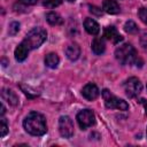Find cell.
Returning <instances> with one entry per match:
<instances>
[{
	"mask_svg": "<svg viewBox=\"0 0 147 147\" xmlns=\"http://www.w3.org/2000/svg\"><path fill=\"white\" fill-rule=\"evenodd\" d=\"M90 8H91V9H90V11H91V13L93 11V13H95L96 15H100V14H101V9H100V10H96L98 8H96V7H94V6H93V7H90Z\"/></svg>",
	"mask_w": 147,
	"mask_h": 147,
	"instance_id": "obj_24",
	"label": "cell"
},
{
	"mask_svg": "<svg viewBox=\"0 0 147 147\" xmlns=\"http://www.w3.org/2000/svg\"><path fill=\"white\" fill-rule=\"evenodd\" d=\"M102 9L108 13V14H111V15H115V14H118L119 13V5L115 1V0H103L102 2Z\"/></svg>",
	"mask_w": 147,
	"mask_h": 147,
	"instance_id": "obj_12",
	"label": "cell"
},
{
	"mask_svg": "<svg viewBox=\"0 0 147 147\" xmlns=\"http://www.w3.org/2000/svg\"><path fill=\"white\" fill-rule=\"evenodd\" d=\"M84 28H85L86 32L90 33V34H92V36H96L100 32V25L98 24V22L94 21L93 18H90V17L85 18V21H84Z\"/></svg>",
	"mask_w": 147,
	"mask_h": 147,
	"instance_id": "obj_10",
	"label": "cell"
},
{
	"mask_svg": "<svg viewBox=\"0 0 147 147\" xmlns=\"http://www.w3.org/2000/svg\"><path fill=\"white\" fill-rule=\"evenodd\" d=\"M103 37L106 39H108L109 41H111L113 44H118L119 41L123 40V37L119 34V32L117 31V29L113 25L106 26L103 30Z\"/></svg>",
	"mask_w": 147,
	"mask_h": 147,
	"instance_id": "obj_8",
	"label": "cell"
},
{
	"mask_svg": "<svg viewBox=\"0 0 147 147\" xmlns=\"http://www.w3.org/2000/svg\"><path fill=\"white\" fill-rule=\"evenodd\" d=\"M138 16H139V18L141 20L142 23L147 24V8H146V7H142V8L139 9V11H138Z\"/></svg>",
	"mask_w": 147,
	"mask_h": 147,
	"instance_id": "obj_21",
	"label": "cell"
},
{
	"mask_svg": "<svg viewBox=\"0 0 147 147\" xmlns=\"http://www.w3.org/2000/svg\"><path fill=\"white\" fill-rule=\"evenodd\" d=\"M65 55L69 60L71 61H76L79 55H80V47L78 44L76 42H72V44H69L65 48Z\"/></svg>",
	"mask_w": 147,
	"mask_h": 147,
	"instance_id": "obj_11",
	"label": "cell"
},
{
	"mask_svg": "<svg viewBox=\"0 0 147 147\" xmlns=\"http://www.w3.org/2000/svg\"><path fill=\"white\" fill-rule=\"evenodd\" d=\"M141 44L144 45V47L147 46V34H145V36L142 37V39H141Z\"/></svg>",
	"mask_w": 147,
	"mask_h": 147,
	"instance_id": "obj_25",
	"label": "cell"
},
{
	"mask_svg": "<svg viewBox=\"0 0 147 147\" xmlns=\"http://www.w3.org/2000/svg\"><path fill=\"white\" fill-rule=\"evenodd\" d=\"M59 62H60V59L56 53H48L45 57V64L51 69H55L59 65Z\"/></svg>",
	"mask_w": 147,
	"mask_h": 147,
	"instance_id": "obj_16",
	"label": "cell"
},
{
	"mask_svg": "<svg viewBox=\"0 0 147 147\" xmlns=\"http://www.w3.org/2000/svg\"><path fill=\"white\" fill-rule=\"evenodd\" d=\"M91 48H92V52H93L95 55H101V54L105 52V49H106L105 40H103L102 38H99V37L94 38L93 41H92Z\"/></svg>",
	"mask_w": 147,
	"mask_h": 147,
	"instance_id": "obj_13",
	"label": "cell"
},
{
	"mask_svg": "<svg viewBox=\"0 0 147 147\" xmlns=\"http://www.w3.org/2000/svg\"><path fill=\"white\" fill-rule=\"evenodd\" d=\"M47 38V32L45 29L42 28H33L32 30H30L25 38L23 39L22 44L29 49H36L38 48L39 46H41L44 44V41L46 40Z\"/></svg>",
	"mask_w": 147,
	"mask_h": 147,
	"instance_id": "obj_3",
	"label": "cell"
},
{
	"mask_svg": "<svg viewBox=\"0 0 147 147\" xmlns=\"http://www.w3.org/2000/svg\"><path fill=\"white\" fill-rule=\"evenodd\" d=\"M124 91L127 96L136 98L138 96L142 91V84L137 77H130L124 83Z\"/></svg>",
	"mask_w": 147,
	"mask_h": 147,
	"instance_id": "obj_6",
	"label": "cell"
},
{
	"mask_svg": "<svg viewBox=\"0 0 147 147\" xmlns=\"http://www.w3.org/2000/svg\"><path fill=\"white\" fill-rule=\"evenodd\" d=\"M59 131L64 138H71L74 136V123L69 116H61L59 119Z\"/></svg>",
	"mask_w": 147,
	"mask_h": 147,
	"instance_id": "obj_7",
	"label": "cell"
},
{
	"mask_svg": "<svg viewBox=\"0 0 147 147\" xmlns=\"http://www.w3.org/2000/svg\"><path fill=\"white\" fill-rule=\"evenodd\" d=\"M42 3L47 8H55L62 3V0H42Z\"/></svg>",
	"mask_w": 147,
	"mask_h": 147,
	"instance_id": "obj_19",
	"label": "cell"
},
{
	"mask_svg": "<svg viewBox=\"0 0 147 147\" xmlns=\"http://www.w3.org/2000/svg\"><path fill=\"white\" fill-rule=\"evenodd\" d=\"M23 126L28 133L31 136H42L47 132V124L45 117L37 113L31 111L23 121Z\"/></svg>",
	"mask_w": 147,
	"mask_h": 147,
	"instance_id": "obj_1",
	"label": "cell"
},
{
	"mask_svg": "<svg viewBox=\"0 0 147 147\" xmlns=\"http://www.w3.org/2000/svg\"><path fill=\"white\" fill-rule=\"evenodd\" d=\"M77 123L82 130L95 124V115L91 109H83L77 114Z\"/></svg>",
	"mask_w": 147,
	"mask_h": 147,
	"instance_id": "obj_5",
	"label": "cell"
},
{
	"mask_svg": "<svg viewBox=\"0 0 147 147\" xmlns=\"http://www.w3.org/2000/svg\"><path fill=\"white\" fill-rule=\"evenodd\" d=\"M124 30L127 33H137L138 32V26L133 21H127L124 24Z\"/></svg>",
	"mask_w": 147,
	"mask_h": 147,
	"instance_id": "obj_18",
	"label": "cell"
},
{
	"mask_svg": "<svg viewBox=\"0 0 147 147\" xmlns=\"http://www.w3.org/2000/svg\"><path fill=\"white\" fill-rule=\"evenodd\" d=\"M20 2H22L23 5H26V6H31V5H34L37 3L38 0H18Z\"/></svg>",
	"mask_w": 147,
	"mask_h": 147,
	"instance_id": "obj_23",
	"label": "cell"
},
{
	"mask_svg": "<svg viewBox=\"0 0 147 147\" xmlns=\"http://www.w3.org/2000/svg\"><path fill=\"white\" fill-rule=\"evenodd\" d=\"M115 57L123 65L134 64L138 67V62L142 63V61L137 54V51L131 44H123L119 47H117L115 51Z\"/></svg>",
	"mask_w": 147,
	"mask_h": 147,
	"instance_id": "obj_2",
	"label": "cell"
},
{
	"mask_svg": "<svg viewBox=\"0 0 147 147\" xmlns=\"http://www.w3.org/2000/svg\"><path fill=\"white\" fill-rule=\"evenodd\" d=\"M99 93H100V91H99L98 86H96L95 84H92V83L86 84V85L83 87V90H82L83 96H84L86 100H90V101L95 100V99L99 96Z\"/></svg>",
	"mask_w": 147,
	"mask_h": 147,
	"instance_id": "obj_9",
	"label": "cell"
},
{
	"mask_svg": "<svg viewBox=\"0 0 147 147\" xmlns=\"http://www.w3.org/2000/svg\"><path fill=\"white\" fill-rule=\"evenodd\" d=\"M1 95H2V99L6 100L9 105L11 106H16L18 103V96L15 94V92H13L11 90H8V88H3L2 92H1Z\"/></svg>",
	"mask_w": 147,
	"mask_h": 147,
	"instance_id": "obj_14",
	"label": "cell"
},
{
	"mask_svg": "<svg viewBox=\"0 0 147 147\" xmlns=\"http://www.w3.org/2000/svg\"><path fill=\"white\" fill-rule=\"evenodd\" d=\"M140 102L144 105V107H145V109H146V114H147V101H146V100H144V99H141V100H140Z\"/></svg>",
	"mask_w": 147,
	"mask_h": 147,
	"instance_id": "obj_26",
	"label": "cell"
},
{
	"mask_svg": "<svg viewBox=\"0 0 147 147\" xmlns=\"http://www.w3.org/2000/svg\"><path fill=\"white\" fill-rule=\"evenodd\" d=\"M102 98H103L106 107L109 109H118V110H127L129 109V105L126 101L118 99L116 95H114L107 88H105L102 91Z\"/></svg>",
	"mask_w": 147,
	"mask_h": 147,
	"instance_id": "obj_4",
	"label": "cell"
},
{
	"mask_svg": "<svg viewBox=\"0 0 147 147\" xmlns=\"http://www.w3.org/2000/svg\"><path fill=\"white\" fill-rule=\"evenodd\" d=\"M18 31H20V23H18V22H11V23L9 24L8 33H9L10 36H15Z\"/></svg>",
	"mask_w": 147,
	"mask_h": 147,
	"instance_id": "obj_20",
	"label": "cell"
},
{
	"mask_svg": "<svg viewBox=\"0 0 147 147\" xmlns=\"http://www.w3.org/2000/svg\"><path fill=\"white\" fill-rule=\"evenodd\" d=\"M8 132V125L6 119L3 118V116H1V137H5Z\"/></svg>",
	"mask_w": 147,
	"mask_h": 147,
	"instance_id": "obj_22",
	"label": "cell"
},
{
	"mask_svg": "<svg viewBox=\"0 0 147 147\" xmlns=\"http://www.w3.org/2000/svg\"><path fill=\"white\" fill-rule=\"evenodd\" d=\"M46 20L51 25H60L63 23V18L61 17V15L55 11H49L46 15Z\"/></svg>",
	"mask_w": 147,
	"mask_h": 147,
	"instance_id": "obj_17",
	"label": "cell"
},
{
	"mask_svg": "<svg viewBox=\"0 0 147 147\" xmlns=\"http://www.w3.org/2000/svg\"><path fill=\"white\" fill-rule=\"evenodd\" d=\"M29 52H30V51L21 42V44L16 47V49H15V59H16L18 62H22V61H24V60L28 57Z\"/></svg>",
	"mask_w": 147,
	"mask_h": 147,
	"instance_id": "obj_15",
	"label": "cell"
},
{
	"mask_svg": "<svg viewBox=\"0 0 147 147\" xmlns=\"http://www.w3.org/2000/svg\"><path fill=\"white\" fill-rule=\"evenodd\" d=\"M68 1H70V2H72V1H75V0H68Z\"/></svg>",
	"mask_w": 147,
	"mask_h": 147,
	"instance_id": "obj_27",
	"label": "cell"
}]
</instances>
